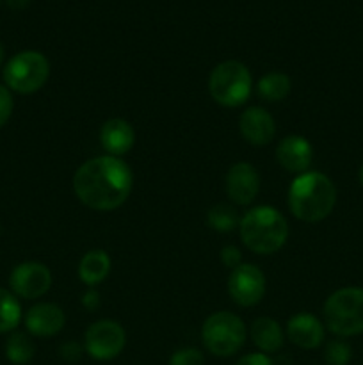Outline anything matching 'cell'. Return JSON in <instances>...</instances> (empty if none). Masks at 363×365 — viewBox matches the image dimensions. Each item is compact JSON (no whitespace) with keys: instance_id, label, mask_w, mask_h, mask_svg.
I'll return each instance as SVG.
<instances>
[{"instance_id":"cell-9","label":"cell","mask_w":363,"mask_h":365,"mask_svg":"<svg viewBox=\"0 0 363 365\" xmlns=\"http://www.w3.org/2000/svg\"><path fill=\"white\" fill-rule=\"evenodd\" d=\"M267 291L265 274L253 264H241L231 269L228 278V292L238 307H255L263 299Z\"/></svg>"},{"instance_id":"cell-2","label":"cell","mask_w":363,"mask_h":365,"mask_svg":"<svg viewBox=\"0 0 363 365\" xmlns=\"http://www.w3.org/2000/svg\"><path fill=\"white\" fill-rule=\"evenodd\" d=\"M337 203V187L330 177L319 171L298 175L288 187V209L305 223L326 220Z\"/></svg>"},{"instance_id":"cell-32","label":"cell","mask_w":363,"mask_h":365,"mask_svg":"<svg viewBox=\"0 0 363 365\" xmlns=\"http://www.w3.org/2000/svg\"><path fill=\"white\" fill-rule=\"evenodd\" d=\"M358 178H359V184L363 185V164H362V168H359V173H358Z\"/></svg>"},{"instance_id":"cell-20","label":"cell","mask_w":363,"mask_h":365,"mask_svg":"<svg viewBox=\"0 0 363 365\" xmlns=\"http://www.w3.org/2000/svg\"><path fill=\"white\" fill-rule=\"evenodd\" d=\"M36 355V344L23 331H13L6 341V356L11 364L25 365Z\"/></svg>"},{"instance_id":"cell-31","label":"cell","mask_w":363,"mask_h":365,"mask_svg":"<svg viewBox=\"0 0 363 365\" xmlns=\"http://www.w3.org/2000/svg\"><path fill=\"white\" fill-rule=\"evenodd\" d=\"M4 56H6V53H4V46L0 45V66H2V63H4Z\"/></svg>"},{"instance_id":"cell-29","label":"cell","mask_w":363,"mask_h":365,"mask_svg":"<svg viewBox=\"0 0 363 365\" xmlns=\"http://www.w3.org/2000/svg\"><path fill=\"white\" fill-rule=\"evenodd\" d=\"M80 303L85 310L93 312V310H96L100 307V294L95 291V289H88V291L82 294Z\"/></svg>"},{"instance_id":"cell-30","label":"cell","mask_w":363,"mask_h":365,"mask_svg":"<svg viewBox=\"0 0 363 365\" xmlns=\"http://www.w3.org/2000/svg\"><path fill=\"white\" fill-rule=\"evenodd\" d=\"M6 2L13 9H23V7H27L31 4V0H6Z\"/></svg>"},{"instance_id":"cell-18","label":"cell","mask_w":363,"mask_h":365,"mask_svg":"<svg viewBox=\"0 0 363 365\" xmlns=\"http://www.w3.org/2000/svg\"><path fill=\"white\" fill-rule=\"evenodd\" d=\"M110 266L112 262H110L109 253L103 250H91L78 262V278L88 287H95L109 277Z\"/></svg>"},{"instance_id":"cell-14","label":"cell","mask_w":363,"mask_h":365,"mask_svg":"<svg viewBox=\"0 0 363 365\" xmlns=\"http://www.w3.org/2000/svg\"><path fill=\"white\" fill-rule=\"evenodd\" d=\"M276 159L288 173H306L313 159V148L302 135H287L278 143Z\"/></svg>"},{"instance_id":"cell-24","label":"cell","mask_w":363,"mask_h":365,"mask_svg":"<svg viewBox=\"0 0 363 365\" xmlns=\"http://www.w3.org/2000/svg\"><path fill=\"white\" fill-rule=\"evenodd\" d=\"M169 365H205V355L196 348H182L169 356Z\"/></svg>"},{"instance_id":"cell-26","label":"cell","mask_w":363,"mask_h":365,"mask_svg":"<svg viewBox=\"0 0 363 365\" xmlns=\"http://www.w3.org/2000/svg\"><path fill=\"white\" fill-rule=\"evenodd\" d=\"M241 260L242 255L241 252H238V248H235V246H224V248L221 250V262L226 267H230V269H235L237 266H241Z\"/></svg>"},{"instance_id":"cell-10","label":"cell","mask_w":363,"mask_h":365,"mask_svg":"<svg viewBox=\"0 0 363 365\" xmlns=\"http://www.w3.org/2000/svg\"><path fill=\"white\" fill-rule=\"evenodd\" d=\"M9 287L16 298L36 299L45 296L52 287V273L41 262L18 264L9 277Z\"/></svg>"},{"instance_id":"cell-5","label":"cell","mask_w":363,"mask_h":365,"mask_svg":"<svg viewBox=\"0 0 363 365\" xmlns=\"http://www.w3.org/2000/svg\"><path fill=\"white\" fill-rule=\"evenodd\" d=\"M251 91V71L241 61H224L210 71L209 93L219 106L230 109L242 106L248 102Z\"/></svg>"},{"instance_id":"cell-27","label":"cell","mask_w":363,"mask_h":365,"mask_svg":"<svg viewBox=\"0 0 363 365\" xmlns=\"http://www.w3.org/2000/svg\"><path fill=\"white\" fill-rule=\"evenodd\" d=\"M235 365H274V362L269 355L256 351L248 353V355H244L242 359H238V362Z\"/></svg>"},{"instance_id":"cell-25","label":"cell","mask_w":363,"mask_h":365,"mask_svg":"<svg viewBox=\"0 0 363 365\" xmlns=\"http://www.w3.org/2000/svg\"><path fill=\"white\" fill-rule=\"evenodd\" d=\"M14 109V100L11 95V89H7L6 86L0 84V128L11 120V114Z\"/></svg>"},{"instance_id":"cell-23","label":"cell","mask_w":363,"mask_h":365,"mask_svg":"<svg viewBox=\"0 0 363 365\" xmlns=\"http://www.w3.org/2000/svg\"><path fill=\"white\" fill-rule=\"evenodd\" d=\"M352 359V349L344 341H331L324 348V360L327 365H347Z\"/></svg>"},{"instance_id":"cell-17","label":"cell","mask_w":363,"mask_h":365,"mask_svg":"<svg viewBox=\"0 0 363 365\" xmlns=\"http://www.w3.org/2000/svg\"><path fill=\"white\" fill-rule=\"evenodd\" d=\"M251 341L260 353L273 355L285 344V334L281 324L273 317H258L251 324Z\"/></svg>"},{"instance_id":"cell-21","label":"cell","mask_w":363,"mask_h":365,"mask_svg":"<svg viewBox=\"0 0 363 365\" xmlns=\"http://www.w3.org/2000/svg\"><path fill=\"white\" fill-rule=\"evenodd\" d=\"M21 321V305L16 296L0 287V334L16 330Z\"/></svg>"},{"instance_id":"cell-13","label":"cell","mask_w":363,"mask_h":365,"mask_svg":"<svg viewBox=\"0 0 363 365\" xmlns=\"http://www.w3.org/2000/svg\"><path fill=\"white\" fill-rule=\"evenodd\" d=\"M238 130L253 146H265L276 135V121L263 107H249L241 114Z\"/></svg>"},{"instance_id":"cell-19","label":"cell","mask_w":363,"mask_h":365,"mask_svg":"<svg viewBox=\"0 0 363 365\" xmlns=\"http://www.w3.org/2000/svg\"><path fill=\"white\" fill-rule=\"evenodd\" d=\"M292 89V81L281 71H270L263 75L256 84V93L265 102H281L288 96Z\"/></svg>"},{"instance_id":"cell-15","label":"cell","mask_w":363,"mask_h":365,"mask_svg":"<svg viewBox=\"0 0 363 365\" xmlns=\"http://www.w3.org/2000/svg\"><path fill=\"white\" fill-rule=\"evenodd\" d=\"M287 337L301 349H317L324 342V324L312 314H295L287 323Z\"/></svg>"},{"instance_id":"cell-22","label":"cell","mask_w":363,"mask_h":365,"mask_svg":"<svg viewBox=\"0 0 363 365\" xmlns=\"http://www.w3.org/2000/svg\"><path fill=\"white\" fill-rule=\"evenodd\" d=\"M206 225L212 230L228 234V232H233L241 225V217H238L235 207L226 205V203H217L206 212Z\"/></svg>"},{"instance_id":"cell-3","label":"cell","mask_w":363,"mask_h":365,"mask_svg":"<svg viewBox=\"0 0 363 365\" xmlns=\"http://www.w3.org/2000/svg\"><path fill=\"white\" fill-rule=\"evenodd\" d=\"M241 239L256 255L280 252L288 239V225L283 214L269 205L253 207L241 217Z\"/></svg>"},{"instance_id":"cell-16","label":"cell","mask_w":363,"mask_h":365,"mask_svg":"<svg viewBox=\"0 0 363 365\" xmlns=\"http://www.w3.org/2000/svg\"><path fill=\"white\" fill-rule=\"evenodd\" d=\"M100 143L112 157H121L132 150L135 143V130L123 118L107 120L100 128Z\"/></svg>"},{"instance_id":"cell-4","label":"cell","mask_w":363,"mask_h":365,"mask_svg":"<svg viewBox=\"0 0 363 365\" xmlns=\"http://www.w3.org/2000/svg\"><path fill=\"white\" fill-rule=\"evenodd\" d=\"M324 321L331 334L354 337L363 331V289L344 287L324 303Z\"/></svg>"},{"instance_id":"cell-7","label":"cell","mask_w":363,"mask_h":365,"mask_svg":"<svg viewBox=\"0 0 363 365\" xmlns=\"http://www.w3.org/2000/svg\"><path fill=\"white\" fill-rule=\"evenodd\" d=\"M6 88L20 95H32L46 84L50 77V63L41 52L23 50L11 57L4 66Z\"/></svg>"},{"instance_id":"cell-12","label":"cell","mask_w":363,"mask_h":365,"mask_svg":"<svg viewBox=\"0 0 363 365\" xmlns=\"http://www.w3.org/2000/svg\"><path fill=\"white\" fill-rule=\"evenodd\" d=\"M66 324V314L56 303H38L25 314V327L34 337H53Z\"/></svg>"},{"instance_id":"cell-28","label":"cell","mask_w":363,"mask_h":365,"mask_svg":"<svg viewBox=\"0 0 363 365\" xmlns=\"http://www.w3.org/2000/svg\"><path fill=\"white\" fill-rule=\"evenodd\" d=\"M82 349H84V346H80L78 342H66V344L60 346V356L68 362H75V360L80 359Z\"/></svg>"},{"instance_id":"cell-11","label":"cell","mask_w":363,"mask_h":365,"mask_svg":"<svg viewBox=\"0 0 363 365\" xmlns=\"http://www.w3.org/2000/svg\"><path fill=\"white\" fill-rule=\"evenodd\" d=\"M226 195L235 205H251L260 191V175L249 163H235L224 178Z\"/></svg>"},{"instance_id":"cell-8","label":"cell","mask_w":363,"mask_h":365,"mask_svg":"<svg viewBox=\"0 0 363 365\" xmlns=\"http://www.w3.org/2000/svg\"><path fill=\"white\" fill-rule=\"evenodd\" d=\"M127 346V331L117 321L102 319L85 330L84 351L98 362L117 359Z\"/></svg>"},{"instance_id":"cell-6","label":"cell","mask_w":363,"mask_h":365,"mask_svg":"<svg viewBox=\"0 0 363 365\" xmlns=\"http://www.w3.org/2000/svg\"><path fill=\"white\" fill-rule=\"evenodd\" d=\"M246 324L231 312L212 314L201 327V341L206 351L219 359H228L238 353L246 342Z\"/></svg>"},{"instance_id":"cell-1","label":"cell","mask_w":363,"mask_h":365,"mask_svg":"<svg viewBox=\"0 0 363 365\" xmlns=\"http://www.w3.org/2000/svg\"><path fill=\"white\" fill-rule=\"evenodd\" d=\"M134 187L130 166L121 157L102 155L85 160L73 175V191L80 203L98 212L123 205Z\"/></svg>"}]
</instances>
